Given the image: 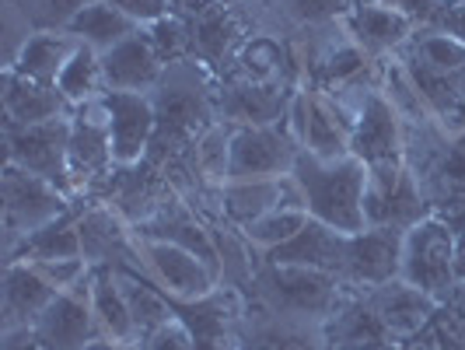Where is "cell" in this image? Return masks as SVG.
<instances>
[{"mask_svg": "<svg viewBox=\"0 0 465 350\" xmlns=\"http://www.w3.org/2000/svg\"><path fill=\"white\" fill-rule=\"evenodd\" d=\"M302 144L291 134L287 116L273 126H234L232 179H280L291 175ZM228 179V183H232Z\"/></svg>", "mask_w": 465, "mask_h": 350, "instance_id": "12", "label": "cell"}, {"mask_svg": "<svg viewBox=\"0 0 465 350\" xmlns=\"http://www.w3.org/2000/svg\"><path fill=\"white\" fill-rule=\"evenodd\" d=\"M92 312L102 336H109L116 344H137V329H134V319H130V305H126V295H123L116 266H94Z\"/></svg>", "mask_w": 465, "mask_h": 350, "instance_id": "30", "label": "cell"}, {"mask_svg": "<svg viewBox=\"0 0 465 350\" xmlns=\"http://www.w3.org/2000/svg\"><path fill=\"white\" fill-rule=\"evenodd\" d=\"M298 85L273 81V85H217V109L221 119L234 126H273L287 116Z\"/></svg>", "mask_w": 465, "mask_h": 350, "instance_id": "23", "label": "cell"}, {"mask_svg": "<svg viewBox=\"0 0 465 350\" xmlns=\"http://www.w3.org/2000/svg\"><path fill=\"white\" fill-rule=\"evenodd\" d=\"M350 116V155L368 168L406 162V134L396 105L378 85H361L332 95Z\"/></svg>", "mask_w": 465, "mask_h": 350, "instance_id": "4", "label": "cell"}, {"mask_svg": "<svg viewBox=\"0 0 465 350\" xmlns=\"http://www.w3.org/2000/svg\"><path fill=\"white\" fill-rule=\"evenodd\" d=\"M232 137L234 123L217 119L207 134L196 140V168H200V175L207 179L210 186L217 189L232 179Z\"/></svg>", "mask_w": 465, "mask_h": 350, "instance_id": "36", "label": "cell"}, {"mask_svg": "<svg viewBox=\"0 0 465 350\" xmlns=\"http://www.w3.org/2000/svg\"><path fill=\"white\" fill-rule=\"evenodd\" d=\"M441 4H448V0H441Z\"/></svg>", "mask_w": 465, "mask_h": 350, "instance_id": "49", "label": "cell"}, {"mask_svg": "<svg viewBox=\"0 0 465 350\" xmlns=\"http://www.w3.org/2000/svg\"><path fill=\"white\" fill-rule=\"evenodd\" d=\"M39 266V274L56 287V291H70V287H77L81 280L92 274V266H88V259L77 256V259H49V263H35Z\"/></svg>", "mask_w": 465, "mask_h": 350, "instance_id": "42", "label": "cell"}, {"mask_svg": "<svg viewBox=\"0 0 465 350\" xmlns=\"http://www.w3.org/2000/svg\"><path fill=\"white\" fill-rule=\"evenodd\" d=\"M234 344H238V350H329L326 319L283 315L273 308L245 302Z\"/></svg>", "mask_w": 465, "mask_h": 350, "instance_id": "13", "label": "cell"}, {"mask_svg": "<svg viewBox=\"0 0 465 350\" xmlns=\"http://www.w3.org/2000/svg\"><path fill=\"white\" fill-rule=\"evenodd\" d=\"M164 64L151 46L147 32L140 28L130 39L116 43L113 49L102 53V77L105 92H154L162 85Z\"/></svg>", "mask_w": 465, "mask_h": 350, "instance_id": "26", "label": "cell"}, {"mask_svg": "<svg viewBox=\"0 0 465 350\" xmlns=\"http://www.w3.org/2000/svg\"><path fill=\"white\" fill-rule=\"evenodd\" d=\"M67 162L74 200H81V204L102 200L119 168L116 155H113V134H109V116H105L102 98L70 109Z\"/></svg>", "mask_w": 465, "mask_h": 350, "instance_id": "5", "label": "cell"}, {"mask_svg": "<svg viewBox=\"0 0 465 350\" xmlns=\"http://www.w3.org/2000/svg\"><path fill=\"white\" fill-rule=\"evenodd\" d=\"M396 56H410L423 67L430 70H459L465 67V43H459L455 35H448L441 28H430V25H420L417 32L410 35V43L399 49Z\"/></svg>", "mask_w": 465, "mask_h": 350, "instance_id": "35", "label": "cell"}, {"mask_svg": "<svg viewBox=\"0 0 465 350\" xmlns=\"http://www.w3.org/2000/svg\"><path fill=\"white\" fill-rule=\"evenodd\" d=\"M18 7L25 11V18L32 22V28H67L70 18L88 7L94 0H15Z\"/></svg>", "mask_w": 465, "mask_h": 350, "instance_id": "40", "label": "cell"}, {"mask_svg": "<svg viewBox=\"0 0 465 350\" xmlns=\"http://www.w3.org/2000/svg\"><path fill=\"white\" fill-rule=\"evenodd\" d=\"M70 32L74 39H81V43H88L92 49L98 53H105V49H113L116 43L123 39H130L134 32H140V25L130 18V15H123L113 0H94L88 7H81L70 25L64 28Z\"/></svg>", "mask_w": 465, "mask_h": 350, "instance_id": "31", "label": "cell"}, {"mask_svg": "<svg viewBox=\"0 0 465 350\" xmlns=\"http://www.w3.org/2000/svg\"><path fill=\"white\" fill-rule=\"evenodd\" d=\"M340 22H343L350 39L371 60H392L399 49L410 43V35L417 32L413 18H406L399 7H389L381 0H353V7Z\"/></svg>", "mask_w": 465, "mask_h": 350, "instance_id": "18", "label": "cell"}, {"mask_svg": "<svg viewBox=\"0 0 465 350\" xmlns=\"http://www.w3.org/2000/svg\"><path fill=\"white\" fill-rule=\"evenodd\" d=\"M60 95L70 102V109L84 105V102H94L105 95V77H102V53L92 49L88 43H81L77 53L70 56V64L64 67L60 81H56Z\"/></svg>", "mask_w": 465, "mask_h": 350, "instance_id": "34", "label": "cell"}, {"mask_svg": "<svg viewBox=\"0 0 465 350\" xmlns=\"http://www.w3.org/2000/svg\"><path fill=\"white\" fill-rule=\"evenodd\" d=\"M350 287L343 280L312 270V266H287L270 263L259 256V266L252 274V284L245 291V302L273 308L283 315H302V319H329L340 302L347 298Z\"/></svg>", "mask_w": 465, "mask_h": 350, "instance_id": "3", "label": "cell"}, {"mask_svg": "<svg viewBox=\"0 0 465 350\" xmlns=\"http://www.w3.org/2000/svg\"><path fill=\"white\" fill-rule=\"evenodd\" d=\"M304 225H308V210L277 207V210H270V214H262V217H256L252 225L238 228V232L249 238V245H252L256 253H270V249H277L283 242H291Z\"/></svg>", "mask_w": 465, "mask_h": 350, "instance_id": "37", "label": "cell"}, {"mask_svg": "<svg viewBox=\"0 0 465 350\" xmlns=\"http://www.w3.org/2000/svg\"><path fill=\"white\" fill-rule=\"evenodd\" d=\"M154 98V137L147 162L162 168L196 147V140L221 119L217 109V77L196 60H179L164 67Z\"/></svg>", "mask_w": 465, "mask_h": 350, "instance_id": "1", "label": "cell"}, {"mask_svg": "<svg viewBox=\"0 0 465 350\" xmlns=\"http://www.w3.org/2000/svg\"><path fill=\"white\" fill-rule=\"evenodd\" d=\"M123 15H130L140 28H147V25L162 22L172 15V4L168 0H113Z\"/></svg>", "mask_w": 465, "mask_h": 350, "instance_id": "43", "label": "cell"}, {"mask_svg": "<svg viewBox=\"0 0 465 350\" xmlns=\"http://www.w3.org/2000/svg\"><path fill=\"white\" fill-rule=\"evenodd\" d=\"M347 245V232H336V228H329L322 221L308 217V225L291 242H283V245L270 249V253H259V256L270 259V263H287V266H312V270H322V274H332V277L343 280Z\"/></svg>", "mask_w": 465, "mask_h": 350, "instance_id": "25", "label": "cell"}, {"mask_svg": "<svg viewBox=\"0 0 465 350\" xmlns=\"http://www.w3.org/2000/svg\"><path fill=\"white\" fill-rule=\"evenodd\" d=\"M143 32H147V39H151V46H154V53H158V60H162L164 67H172L179 60H193L189 56V25L183 18L168 15L162 22L147 25Z\"/></svg>", "mask_w": 465, "mask_h": 350, "instance_id": "39", "label": "cell"}, {"mask_svg": "<svg viewBox=\"0 0 465 350\" xmlns=\"http://www.w3.org/2000/svg\"><path fill=\"white\" fill-rule=\"evenodd\" d=\"M84 350H137V344H116V340H109V336H98V340H92Z\"/></svg>", "mask_w": 465, "mask_h": 350, "instance_id": "47", "label": "cell"}, {"mask_svg": "<svg viewBox=\"0 0 465 350\" xmlns=\"http://www.w3.org/2000/svg\"><path fill=\"white\" fill-rule=\"evenodd\" d=\"M451 77H455V85H459V92L465 95V67H459V70H451Z\"/></svg>", "mask_w": 465, "mask_h": 350, "instance_id": "48", "label": "cell"}, {"mask_svg": "<svg viewBox=\"0 0 465 350\" xmlns=\"http://www.w3.org/2000/svg\"><path fill=\"white\" fill-rule=\"evenodd\" d=\"M60 291L39 274L35 263L11 259L4 266V287H0V333L35 326V319L46 312V305Z\"/></svg>", "mask_w": 465, "mask_h": 350, "instance_id": "24", "label": "cell"}, {"mask_svg": "<svg viewBox=\"0 0 465 350\" xmlns=\"http://www.w3.org/2000/svg\"><path fill=\"white\" fill-rule=\"evenodd\" d=\"M399 277L420 287L434 302H448L459 287L455 280V228L438 214L423 217L402 235V266Z\"/></svg>", "mask_w": 465, "mask_h": 350, "instance_id": "7", "label": "cell"}, {"mask_svg": "<svg viewBox=\"0 0 465 350\" xmlns=\"http://www.w3.org/2000/svg\"><path fill=\"white\" fill-rule=\"evenodd\" d=\"M4 147H7V162L53 183L74 200L67 162L70 116L46 119V123H35V126H4Z\"/></svg>", "mask_w": 465, "mask_h": 350, "instance_id": "8", "label": "cell"}, {"mask_svg": "<svg viewBox=\"0 0 465 350\" xmlns=\"http://www.w3.org/2000/svg\"><path fill=\"white\" fill-rule=\"evenodd\" d=\"M77 46H81V39H74L64 28H39L18 49L11 70H18V74L39 81V85H56L64 67L70 64V56L77 53Z\"/></svg>", "mask_w": 465, "mask_h": 350, "instance_id": "29", "label": "cell"}, {"mask_svg": "<svg viewBox=\"0 0 465 350\" xmlns=\"http://www.w3.org/2000/svg\"><path fill=\"white\" fill-rule=\"evenodd\" d=\"M84 256L81 253V228H77V200H74V210H67L64 217H56L53 225L39 228L25 238L22 245L7 256L11 259H25V263H49V259H77Z\"/></svg>", "mask_w": 465, "mask_h": 350, "instance_id": "33", "label": "cell"}, {"mask_svg": "<svg viewBox=\"0 0 465 350\" xmlns=\"http://www.w3.org/2000/svg\"><path fill=\"white\" fill-rule=\"evenodd\" d=\"M137 238L147 242H168V245H179L193 256H200L210 270L221 277V256H217V245H213V235H210L207 221L189 207L183 196H175L168 207H162L151 221H143L134 228Z\"/></svg>", "mask_w": 465, "mask_h": 350, "instance_id": "22", "label": "cell"}, {"mask_svg": "<svg viewBox=\"0 0 465 350\" xmlns=\"http://www.w3.org/2000/svg\"><path fill=\"white\" fill-rule=\"evenodd\" d=\"M277 7L294 32H304V28L340 22L353 7V0H277Z\"/></svg>", "mask_w": 465, "mask_h": 350, "instance_id": "38", "label": "cell"}, {"mask_svg": "<svg viewBox=\"0 0 465 350\" xmlns=\"http://www.w3.org/2000/svg\"><path fill=\"white\" fill-rule=\"evenodd\" d=\"M0 196H4V259L32 232L46 228L56 217L74 210V200L64 189L11 162L4 165V175H0Z\"/></svg>", "mask_w": 465, "mask_h": 350, "instance_id": "6", "label": "cell"}, {"mask_svg": "<svg viewBox=\"0 0 465 350\" xmlns=\"http://www.w3.org/2000/svg\"><path fill=\"white\" fill-rule=\"evenodd\" d=\"M430 207L423 200L417 175L402 165H378L368 168V189H364V228H396L410 232Z\"/></svg>", "mask_w": 465, "mask_h": 350, "instance_id": "9", "label": "cell"}, {"mask_svg": "<svg viewBox=\"0 0 465 350\" xmlns=\"http://www.w3.org/2000/svg\"><path fill=\"white\" fill-rule=\"evenodd\" d=\"M287 126L304 151L319 158H347L350 155V116L332 95L319 88H302L287 109Z\"/></svg>", "mask_w": 465, "mask_h": 350, "instance_id": "11", "label": "cell"}, {"mask_svg": "<svg viewBox=\"0 0 465 350\" xmlns=\"http://www.w3.org/2000/svg\"><path fill=\"white\" fill-rule=\"evenodd\" d=\"M294 183L304 193L308 217L322 221L336 232H364V189H368V165L347 158H319L312 151H298L291 168Z\"/></svg>", "mask_w": 465, "mask_h": 350, "instance_id": "2", "label": "cell"}, {"mask_svg": "<svg viewBox=\"0 0 465 350\" xmlns=\"http://www.w3.org/2000/svg\"><path fill=\"white\" fill-rule=\"evenodd\" d=\"M420 189L430 214H438L451 228H465V134L451 137L441 162L420 179Z\"/></svg>", "mask_w": 465, "mask_h": 350, "instance_id": "28", "label": "cell"}, {"mask_svg": "<svg viewBox=\"0 0 465 350\" xmlns=\"http://www.w3.org/2000/svg\"><path fill=\"white\" fill-rule=\"evenodd\" d=\"M361 295H364L368 308L374 312V319L381 323V329L396 340L399 347L406 340H413L441 308V302H434L430 295H423L420 287L406 284L402 277L378 284V287H364Z\"/></svg>", "mask_w": 465, "mask_h": 350, "instance_id": "17", "label": "cell"}, {"mask_svg": "<svg viewBox=\"0 0 465 350\" xmlns=\"http://www.w3.org/2000/svg\"><path fill=\"white\" fill-rule=\"evenodd\" d=\"M430 28H441L448 35H455L459 43H465V0H459V4H441Z\"/></svg>", "mask_w": 465, "mask_h": 350, "instance_id": "44", "label": "cell"}, {"mask_svg": "<svg viewBox=\"0 0 465 350\" xmlns=\"http://www.w3.org/2000/svg\"><path fill=\"white\" fill-rule=\"evenodd\" d=\"M77 228H81V253L88 259V266H123V270L143 274L137 232L130 221H123V214L113 204L77 200Z\"/></svg>", "mask_w": 465, "mask_h": 350, "instance_id": "10", "label": "cell"}, {"mask_svg": "<svg viewBox=\"0 0 465 350\" xmlns=\"http://www.w3.org/2000/svg\"><path fill=\"white\" fill-rule=\"evenodd\" d=\"M137 350H196V336L189 329L186 319L172 315L164 326H158L154 333H147L137 344Z\"/></svg>", "mask_w": 465, "mask_h": 350, "instance_id": "41", "label": "cell"}, {"mask_svg": "<svg viewBox=\"0 0 465 350\" xmlns=\"http://www.w3.org/2000/svg\"><path fill=\"white\" fill-rule=\"evenodd\" d=\"M0 102H4V126H35L46 119L70 116V102L56 85H39L11 67H4L0 74Z\"/></svg>", "mask_w": 465, "mask_h": 350, "instance_id": "27", "label": "cell"}, {"mask_svg": "<svg viewBox=\"0 0 465 350\" xmlns=\"http://www.w3.org/2000/svg\"><path fill=\"white\" fill-rule=\"evenodd\" d=\"M92 277H94V266L92 274L81 280L77 287L70 291H60L53 302L46 305V312L35 319V333L39 340L53 350H84L92 340L102 336V329L94 323V312H92Z\"/></svg>", "mask_w": 465, "mask_h": 350, "instance_id": "15", "label": "cell"}, {"mask_svg": "<svg viewBox=\"0 0 465 350\" xmlns=\"http://www.w3.org/2000/svg\"><path fill=\"white\" fill-rule=\"evenodd\" d=\"M116 270H119V284H123V295H126V305H130V319H134L137 344H140L147 333H154L158 326H164V323L175 315V308L168 302V295H164L162 287L147 277V274H140V270H123V266H116Z\"/></svg>", "mask_w": 465, "mask_h": 350, "instance_id": "32", "label": "cell"}, {"mask_svg": "<svg viewBox=\"0 0 465 350\" xmlns=\"http://www.w3.org/2000/svg\"><path fill=\"white\" fill-rule=\"evenodd\" d=\"M140 256H143V274L175 302H200L221 287V277L207 263L179 245L140 238Z\"/></svg>", "mask_w": 465, "mask_h": 350, "instance_id": "14", "label": "cell"}, {"mask_svg": "<svg viewBox=\"0 0 465 350\" xmlns=\"http://www.w3.org/2000/svg\"><path fill=\"white\" fill-rule=\"evenodd\" d=\"M175 196L179 193L168 183V175H164L158 165H151L143 158L137 165H119L102 200L113 204L123 214V221H130L137 228L143 221H151L162 207H168Z\"/></svg>", "mask_w": 465, "mask_h": 350, "instance_id": "16", "label": "cell"}, {"mask_svg": "<svg viewBox=\"0 0 465 350\" xmlns=\"http://www.w3.org/2000/svg\"><path fill=\"white\" fill-rule=\"evenodd\" d=\"M277 207H304V193L294 183V175H280V179H232L221 186V214L234 228L252 225L256 217L270 214Z\"/></svg>", "mask_w": 465, "mask_h": 350, "instance_id": "21", "label": "cell"}, {"mask_svg": "<svg viewBox=\"0 0 465 350\" xmlns=\"http://www.w3.org/2000/svg\"><path fill=\"white\" fill-rule=\"evenodd\" d=\"M102 105L109 116L116 165L143 162L154 137V98L147 92H105Z\"/></svg>", "mask_w": 465, "mask_h": 350, "instance_id": "20", "label": "cell"}, {"mask_svg": "<svg viewBox=\"0 0 465 350\" xmlns=\"http://www.w3.org/2000/svg\"><path fill=\"white\" fill-rule=\"evenodd\" d=\"M402 235L396 228H364L350 235L347 266H343V287L364 291L399 277L402 266Z\"/></svg>", "mask_w": 465, "mask_h": 350, "instance_id": "19", "label": "cell"}, {"mask_svg": "<svg viewBox=\"0 0 465 350\" xmlns=\"http://www.w3.org/2000/svg\"><path fill=\"white\" fill-rule=\"evenodd\" d=\"M0 350H53V347H46L32 326H25V329H7V333H0Z\"/></svg>", "mask_w": 465, "mask_h": 350, "instance_id": "45", "label": "cell"}, {"mask_svg": "<svg viewBox=\"0 0 465 350\" xmlns=\"http://www.w3.org/2000/svg\"><path fill=\"white\" fill-rule=\"evenodd\" d=\"M455 280L465 284V228H455Z\"/></svg>", "mask_w": 465, "mask_h": 350, "instance_id": "46", "label": "cell"}]
</instances>
